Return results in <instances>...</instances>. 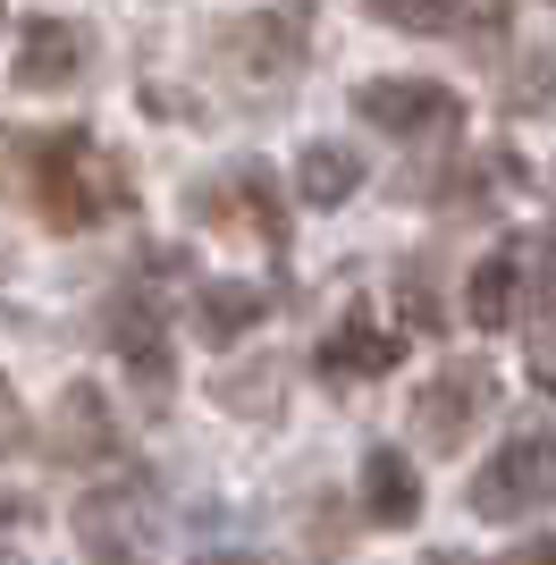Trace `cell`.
I'll return each mask as SVG.
<instances>
[{
	"mask_svg": "<svg viewBox=\"0 0 556 565\" xmlns=\"http://www.w3.org/2000/svg\"><path fill=\"white\" fill-rule=\"evenodd\" d=\"M514 565H556V532H539V541H523V557Z\"/></svg>",
	"mask_w": 556,
	"mask_h": 565,
	"instance_id": "cell-19",
	"label": "cell"
},
{
	"mask_svg": "<svg viewBox=\"0 0 556 565\" xmlns=\"http://www.w3.org/2000/svg\"><path fill=\"white\" fill-rule=\"evenodd\" d=\"M194 565H261V557H245V548H220V557H194Z\"/></svg>",
	"mask_w": 556,
	"mask_h": 565,
	"instance_id": "cell-20",
	"label": "cell"
},
{
	"mask_svg": "<svg viewBox=\"0 0 556 565\" xmlns=\"http://www.w3.org/2000/svg\"><path fill=\"white\" fill-rule=\"evenodd\" d=\"M18 448H25V405L9 388V372H0V456H18Z\"/></svg>",
	"mask_w": 556,
	"mask_h": 565,
	"instance_id": "cell-18",
	"label": "cell"
},
{
	"mask_svg": "<svg viewBox=\"0 0 556 565\" xmlns=\"http://www.w3.org/2000/svg\"><path fill=\"white\" fill-rule=\"evenodd\" d=\"M9 76H18L25 94H60V85H76V76H85V25H68V18H25Z\"/></svg>",
	"mask_w": 556,
	"mask_h": 565,
	"instance_id": "cell-9",
	"label": "cell"
},
{
	"mask_svg": "<svg viewBox=\"0 0 556 565\" xmlns=\"http://www.w3.org/2000/svg\"><path fill=\"white\" fill-rule=\"evenodd\" d=\"M556 102V43H539V60L514 68V110H548Z\"/></svg>",
	"mask_w": 556,
	"mask_h": 565,
	"instance_id": "cell-17",
	"label": "cell"
},
{
	"mask_svg": "<svg viewBox=\"0 0 556 565\" xmlns=\"http://www.w3.org/2000/svg\"><path fill=\"white\" fill-rule=\"evenodd\" d=\"M354 186H363V152H354V143H303V161H296V194L312 203V212L346 203Z\"/></svg>",
	"mask_w": 556,
	"mask_h": 565,
	"instance_id": "cell-15",
	"label": "cell"
},
{
	"mask_svg": "<svg viewBox=\"0 0 556 565\" xmlns=\"http://www.w3.org/2000/svg\"><path fill=\"white\" fill-rule=\"evenodd\" d=\"M303 25H312V9L303 0H287V9H261V18L228 25V51L245 76H287L303 60Z\"/></svg>",
	"mask_w": 556,
	"mask_h": 565,
	"instance_id": "cell-10",
	"label": "cell"
},
{
	"mask_svg": "<svg viewBox=\"0 0 556 565\" xmlns=\"http://www.w3.org/2000/svg\"><path fill=\"white\" fill-rule=\"evenodd\" d=\"M363 515L388 523V532H405V523L421 515V472L405 448H371L363 456Z\"/></svg>",
	"mask_w": 556,
	"mask_h": 565,
	"instance_id": "cell-14",
	"label": "cell"
},
{
	"mask_svg": "<svg viewBox=\"0 0 556 565\" xmlns=\"http://www.w3.org/2000/svg\"><path fill=\"white\" fill-rule=\"evenodd\" d=\"M396 354H405L396 330H379L371 312H346V321L321 338V372L329 380H379V372H396Z\"/></svg>",
	"mask_w": 556,
	"mask_h": 565,
	"instance_id": "cell-11",
	"label": "cell"
},
{
	"mask_svg": "<svg viewBox=\"0 0 556 565\" xmlns=\"http://www.w3.org/2000/svg\"><path fill=\"white\" fill-rule=\"evenodd\" d=\"M498 414V372L489 363H447L414 388V439L430 456H463V439Z\"/></svg>",
	"mask_w": 556,
	"mask_h": 565,
	"instance_id": "cell-3",
	"label": "cell"
},
{
	"mask_svg": "<svg viewBox=\"0 0 556 565\" xmlns=\"http://www.w3.org/2000/svg\"><path fill=\"white\" fill-rule=\"evenodd\" d=\"M0 279H9V262H0Z\"/></svg>",
	"mask_w": 556,
	"mask_h": 565,
	"instance_id": "cell-21",
	"label": "cell"
},
{
	"mask_svg": "<svg viewBox=\"0 0 556 565\" xmlns=\"http://www.w3.org/2000/svg\"><path fill=\"white\" fill-rule=\"evenodd\" d=\"M354 110H363L379 136L421 143V136H447L463 118V102L447 94L439 76H363V85H354Z\"/></svg>",
	"mask_w": 556,
	"mask_h": 565,
	"instance_id": "cell-5",
	"label": "cell"
},
{
	"mask_svg": "<svg viewBox=\"0 0 556 565\" xmlns=\"http://www.w3.org/2000/svg\"><path fill=\"white\" fill-rule=\"evenodd\" d=\"M532 270H539V236H514V245L481 254V270L463 279V312H472L481 330H506L514 312H523V287H532Z\"/></svg>",
	"mask_w": 556,
	"mask_h": 565,
	"instance_id": "cell-7",
	"label": "cell"
},
{
	"mask_svg": "<svg viewBox=\"0 0 556 565\" xmlns=\"http://www.w3.org/2000/svg\"><path fill=\"white\" fill-rule=\"evenodd\" d=\"M25 161H34V212H43L51 228H93V220H110L118 203H127V169H118L85 127L43 136Z\"/></svg>",
	"mask_w": 556,
	"mask_h": 565,
	"instance_id": "cell-1",
	"label": "cell"
},
{
	"mask_svg": "<svg viewBox=\"0 0 556 565\" xmlns=\"http://www.w3.org/2000/svg\"><path fill=\"white\" fill-rule=\"evenodd\" d=\"M185 312H194V338H203V347H236L245 330H261V312H270V305H261L254 279H203Z\"/></svg>",
	"mask_w": 556,
	"mask_h": 565,
	"instance_id": "cell-12",
	"label": "cell"
},
{
	"mask_svg": "<svg viewBox=\"0 0 556 565\" xmlns=\"http://www.w3.org/2000/svg\"><path fill=\"white\" fill-rule=\"evenodd\" d=\"M68 532L85 548V565H161V515H143V498H127V490L76 498Z\"/></svg>",
	"mask_w": 556,
	"mask_h": 565,
	"instance_id": "cell-4",
	"label": "cell"
},
{
	"mask_svg": "<svg viewBox=\"0 0 556 565\" xmlns=\"http://www.w3.org/2000/svg\"><path fill=\"white\" fill-rule=\"evenodd\" d=\"M379 25H405V34H456L463 0H363Z\"/></svg>",
	"mask_w": 556,
	"mask_h": 565,
	"instance_id": "cell-16",
	"label": "cell"
},
{
	"mask_svg": "<svg viewBox=\"0 0 556 565\" xmlns=\"http://www.w3.org/2000/svg\"><path fill=\"white\" fill-rule=\"evenodd\" d=\"M118 312H127V321H110V347H118V363H127V380L161 405V397H169V338H161V312L143 305V296H136V305H118Z\"/></svg>",
	"mask_w": 556,
	"mask_h": 565,
	"instance_id": "cell-13",
	"label": "cell"
},
{
	"mask_svg": "<svg viewBox=\"0 0 556 565\" xmlns=\"http://www.w3.org/2000/svg\"><path fill=\"white\" fill-rule=\"evenodd\" d=\"M463 498H472L481 523H514V515H532V507H556V423L548 430H514L506 448L472 472Z\"/></svg>",
	"mask_w": 556,
	"mask_h": 565,
	"instance_id": "cell-2",
	"label": "cell"
},
{
	"mask_svg": "<svg viewBox=\"0 0 556 565\" xmlns=\"http://www.w3.org/2000/svg\"><path fill=\"white\" fill-rule=\"evenodd\" d=\"M194 220L261 236V245H287V212H278V194H270V169H220V178L194 194Z\"/></svg>",
	"mask_w": 556,
	"mask_h": 565,
	"instance_id": "cell-6",
	"label": "cell"
},
{
	"mask_svg": "<svg viewBox=\"0 0 556 565\" xmlns=\"http://www.w3.org/2000/svg\"><path fill=\"white\" fill-rule=\"evenodd\" d=\"M51 456H60V465H101V456H118V414H110V397H101V380H68V388H60Z\"/></svg>",
	"mask_w": 556,
	"mask_h": 565,
	"instance_id": "cell-8",
	"label": "cell"
}]
</instances>
